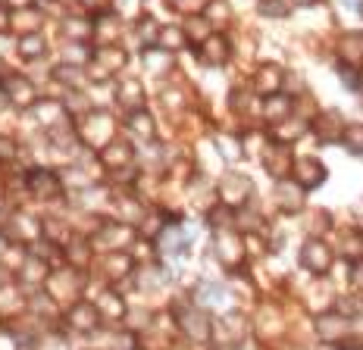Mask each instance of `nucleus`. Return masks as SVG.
I'll use <instances>...</instances> for the list:
<instances>
[{
    "label": "nucleus",
    "mask_w": 363,
    "mask_h": 350,
    "mask_svg": "<svg viewBox=\"0 0 363 350\" xmlns=\"http://www.w3.org/2000/svg\"><path fill=\"white\" fill-rule=\"evenodd\" d=\"M201 298H203L207 307H225V303H229V291H225L223 285H203Z\"/></svg>",
    "instance_id": "obj_2"
},
{
    "label": "nucleus",
    "mask_w": 363,
    "mask_h": 350,
    "mask_svg": "<svg viewBox=\"0 0 363 350\" xmlns=\"http://www.w3.org/2000/svg\"><path fill=\"white\" fill-rule=\"evenodd\" d=\"M304 263H307L313 272H323V269L329 266V250L313 241V244H307V247H304Z\"/></svg>",
    "instance_id": "obj_1"
},
{
    "label": "nucleus",
    "mask_w": 363,
    "mask_h": 350,
    "mask_svg": "<svg viewBox=\"0 0 363 350\" xmlns=\"http://www.w3.org/2000/svg\"><path fill=\"white\" fill-rule=\"evenodd\" d=\"M185 332L188 334H191V338H198V341H203V338H207V319H203L201 313H188L185 316Z\"/></svg>",
    "instance_id": "obj_3"
},
{
    "label": "nucleus",
    "mask_w": 363,
    "mask_h": 350,
    "mask_svg": "<svg viewBox=\"0 0 363 350\" xmlns=\"http://www.w3.org/2000/svg\"><path fill=\"white\" fill-rule=\"evenodd\" d=\"M301 4H307V0H301Z\"/></svg>",
    "instance_id": "obj_4"
}]
</instances>
